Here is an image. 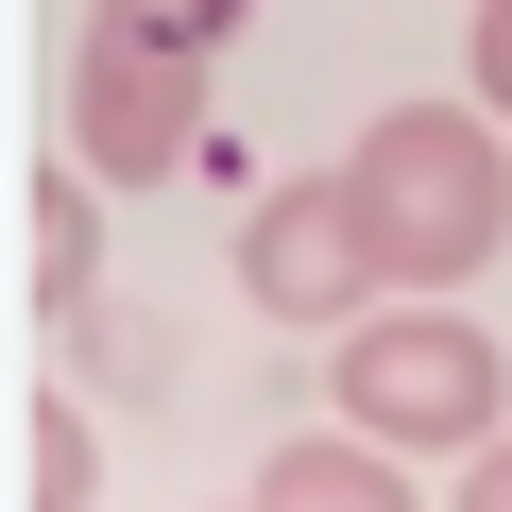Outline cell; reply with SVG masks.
I'll return each instance as SVG.
<instances>
[{
	"label": "cell",
	"mask_w": 512,
	"mask_h": 512,
	"mask_svg": "<svg viewBox=\"0 0 512 512\" xmlns=\"http://www.w3.org/2000/svg\"><path fill=\"white\" fill-rule=\"evenodd\" d=\"M342 171H359V222L393 256V291L495 274V239H512V120L495 103H393Z\"/></svg>",
	"instance_id": "obj_1"
},
{
	"label": "cell",
	"mask_w": 512,
	"mask_h": 512,
	"mask_svg": "<svg viewBox=\"0 0 512 512\" xmlns=\"http://www.w3.org/2000/svg\"><path fill=\"white\" fill-rule=\"evenodd\" d=\"M342 427H376V444H495V427H512V359H495L444 291L359 308V325H342Z\"/></svg>",
	"instance_id": "obj_2"
},
{
	"label": "cell",
	"mask_w": 512,
	"mask_h": 512,
	"mask_svg": "<svg viewBox=\"0 0 512 512\" xmlns=\"http://www.w3.org/2000/svg\"><path fill=\"white\" fill-rule=\"evenodd\" d=\"M239 291L274 308V325H359L393 291V256L359 222V171H291V188H256L239 205Z\"/></svg>",
	"instance_id": "obj_3"
},
{
	"label": "cell",
	"mask_w": 512,
	"mask_h": 512,
	"mask_svg": "<svg viewBox=\"0 0 512 512\" xmlns=\"http://www.w3.org/2000/svg\"><path fill=\"white\" fill-rule=\"evenodd\" d=\"M69 154L103 188H171L205 154V52H154V35H86L69 69Z\"/></svg>",
	"instance_id": "obj_4"
},
{
	"label": "cell",
	"mask_w": 512,
	"mask_h": 512,
	"mask_svg": "<svg viewBox=\"0 0 512 512\" xmlns=\"http://www.w3.org/2000/svg\"><path fill=\"white\" fill-rule=\"evenodd\" d=\"M0 256H18V308L35 325H86L103 308V171H18V222H0Z\"/></svg>",
	"instance_id": "obj_5"
},
{
	"label": "cell",
	"mask_w": 512,
	"mask_h": 512,
	"mask_svg": "<svg viewBox=\"0 0 512 512\" xmlns=\"http://www.w3.org/2000/svg\"><path fill=\"white\" fill-rule=\"evenodd\" d=\"M256 512H410V444L376 427H291V444H256Z\"/></svg>",
	"instance_id": "obj_6"
},
{
	"label": "cell",
	"mask_w": 512,
	"mask_h": 512,
	"mask_svg": "<svg viewBox=\"0 0 512 512\" xmlns=\"http://www.w3.org/2000/svg\"><path fill=\"white\" fill-rule=\"evenodd\" d=\"M0 444H18V512H86V478H103V444H86V410H18V427H0Z\"/></svg>",
	"instance_id": "obj_7"
},
{
	"label": "cell",
	"mask_w": 512,
	"mask_h": 512,
	"mask_svg": "<svg viewBox=\"0 0 512 512\" xmlns=\"http://www.w3.org/2000/svg\"><path fill=\"white\" fill-rule=\"evenodd\" d=\"M103 35H154V52H222L239 35V0H86Z\"/></svg>",
	"instance_id": "obj_8"
},
{
	"label": "cell",
	"mask_w": 512,
	"mask_h": 512,
	"mask_svg": "<svg viewBox=\"0 0 512 512\" xmlns=\"http://www.w3.org/2000/svg\"><path fill=\"white\" fill-rule=\"evenodd\" d=\"M461 52H478V103L512 120V0H478V35H461Z\"/></svg>",
	"instance_id": "obj_9"
},
{
	"label": "cell",
	"mask_w": 512,
	"mask_h": 512,
	"mask_svg": "<svg viewBox=\"0 0 512 512\" xmlns=\"http://www.w3.org/2000/svg\"><path fill=\"white\" fill-rule=\"evenodd\" d=\"M461 512H512V427H495V444H461Z\"/></svg>",
	"instance_id": "obj_10"
},
{
	"label": "cell",
	"mask_w": 512,
	"mask_h": 512,
	"mask_svg": "<svg viewBox=\"0 0 512 512\" xmlns=\"http://www.w3.org/2000/svg\"><path fill=\"white\" fill-rule=\"evenodd\" d=\"M239 512H256V495H239Z\"/></svg>",
	"instance_id": "obj_11"
}]
</instances>
